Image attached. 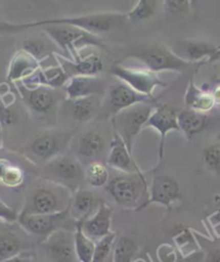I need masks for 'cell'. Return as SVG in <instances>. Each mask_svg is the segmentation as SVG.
I'll return each instance as SVG.
<instances>
[{"instance_id":"f1b7e54d","label":"cell","mask_w":220,"mask_h":262,"mask_svg":"<svg viewBox=\"0 0 220 262\" xmlns=\"http://www.w3.org/2000/svg\"><path fill=\"white\" fill-rule=\"evenodd\" d=\"M52 46H55V43L48 36L46 38L35 37L26 39L23 42L22 50L36 58L38 62H41L45 58L49 57L50 54L55 53Z\"/></svg>"},{"instance_id":"f546056e","label":"cell","mask_w":220,"mask_h":262,"mask_svg":"<svg viewBox=\"0 0 220 262\" xmlns=\"http://www.w3.org/2000/svg\"><path fill=\"white\" fill-rule=\"evenodd\" d=\"M75 250L79 262H92L95 250V242L89 238L82 232L79 224L76 225L75 230Z\"/></svg>"},{"instance_id":"60d3db41","label":"cell","mask_w":220,"mask_h":262,"mask_svg":"<svg viewBox=\"0 0 220 262\" xmlns=\"http://www.w3.org/2000/svg\"><path fill=\"white\" fill-rule=\"evenodd\" d=\"M17 217L18 214L16 211L12 207L7 205L3 200L0 199V220L6 221V223L9 224H13L15 221H17Z\"/></svg>"},{"instance_id":"30bf717a","label":"cell","mask_w":220,"mask_h":262,"mask_svg":"<svg viewBox=\"0 0 220 262\" xmlns=\"http://www.w3.org/2000/svg\"><path fill=\"white\" fill-rule=\"evenodd\" d=\"M73 220L74 218L71 216V207L56 214L37 215L21 213L17 217V223L25 232L36 236H45L46 238L57 230H71L67 228V226L72 224Z\"/></svg>"},{"instance_id":"8d00e7d4","label":"cell","mask_w":220,"mask_h":262,"mask_svg":"<svg viewBox=\"0 0 220 262\" xmlns=\"http://www.w3.org/2000/svg\"><path fill=\"white\" fill-rule=\"evenodd\" d=\"M0 181L6 186V187H10V188H16L22 186V184L24 183V173L23 170L9 163L5 169L4 175L0 179Z\"/></svg>"},{"instance_id":"ee69618b","label":"cell","mask_w":220,"mask_h":262,"mask_svg":"<svg viewBox=\"0 0 220 262\" xmlns=\"http://www.w3.org/2000/svg\"><path fill=\"white\" fill-rule=\"evenodd\" d=\"M3 262H33V255L29 254L28 251H22L21 254H18Z\"/></svg>"},{"instance_id":"7bdbcfd3","label":"cell","mask_w":220,"mask_h":262,"mask_svg":"<svg viewBox=\"0 0 220 262\" xmlns=\"http://www.w3.org/2000/svg\"><path fill=\"white\" fill-rule=\"evenodd\" d=\"M204 259V255L202 253H197L193 254V255H190L188 257H184L181 254H177L176 258L172 261V262H199L200 260H203Z\"/></svg>"},{"instance_id":"b9f144b4","label":"cell","mask_w":220,"mask_h":262,"mask_svg":"<svg viewBox=\"0 0 220 262\" xmlns=\"http://www.w3.org/2000/svg\"><path fill=\"white\" fill-rule=\"evenodd\" d=\"M215 204H216V210L208 217L209 221L217 233L218 236H220V196L215 198Z\"/></svg>"},{"instance_id":"ba28073f","label":"cell","mask_w":220,"mask_h":262,"mask_svg":"<svg viewBox=\"0 0 220 262\" xmlns=\"http://www.w3.org/2000/svg\"><path fill=\"white\" fill-rule=\"evenodd\" d=\"M73 134L63 129L46 130L38 134L26 147L27 152L34 159L48 163L68 149Z\"/></svg>"},{"instance_id":"52a82bcc","label":"cell","mask_w":220,"mask_h":262,"mask_svg":"<svg viewBox=\"0 0 220 262\" xmlns=\"http://www.w3.org/2000/svg\"><path fill=\"white\" fill-rule=\"evenodd\" d=\"M41 176L42 179L62 185L75 192L84 179V169L76 158L63 155L46 163Z\"/></svg>"},{"instance_id":"d590c367","label":"cell","mask_w":220,"mask_h":262,"mask_svg":"<svg viewBox=\"0 0 220 262\" xmlns=\"http://www.w3.org/2000/svg\"><path fill=\"white\" fill-rule=\"evenodd\" d=\"M202 160L208 170L216 174L220 173V138L203 149Z\"/></svg>"},{"instance_id":"5bb4252c","label":"cell","mask_w":220,"mask_h":262,"mask_svg":"<svg viewBox=\"0 0 220 262\" xmlns=\"http://www.w3.org/2000/svg\"><path fill=\"white\" fill-rule=\"evenodd\" d=\"M48 258L51 262H75V231L57 230L42 242Z\"/></svg>"},{"instance_id":"e575fe53","label":"cell","mask_w":220,"mask_h":262,"mask_svg":"<svg viewBox=\"0 0 220 262\" xmlns=\"http://www.w3.org/2000/svg\"><path fill=\"white\" fill-rule=\"evenodd\" d=\"M117 234L112 232L107 236L95 242V250L92 262H107L108 258L114 251Z\"/></svg>"},{"instance_id":"8fae6325","label":"cell","mask_w":220,"mask_h":262,"mask_svg":"<svg viewBox=\"0 0 220 262\" xmlns=\"http://www.w3.org/2000/svg\"><path fill=\"white\" fill-rule=\"evenodd\" d=\"M143 103L158 104L156 97L143 95L128 85L119 82L109 89L105 99H103L102 109L98 117L112 119L121 110Z\"/></svg>"},{"instance_id":"9a60e30c","label":"cell","mask_w":220,"mask_h":262,"mask_svg":"<svg viewBox=\"0 0 220 262\" xmlns=\"http://www.w3.org/2000/svg\"><path fill=\"white\" fill-rule=\"evenodd\" d=\"M172 51L190 64L213 62L220 57V46L217 47L201 40H183Z\"/></svg>"},{"instance_id":"6da1fadb","label":"cell","mask_w":220,"mask_h":262,"mask_svg":"<svg viewBox=\"0 0 220 262\" xmlns=\"http://www.w3.org/2000/svg\"><path fill=\"white\" fill-rule=\"evenodd\" d=\"M73 191L68 188L42 179L28 194L22 213L24 214H56L71 207Z\"/></svg>"},{"instance_id":"8992f818","label":"cell","mask_w":220,"mask_h":262,"mask_svg":"<svg viewBox=\"0 0 220 262\" xmlns=\"http://www.w3.org/2000/svg\"><path fill=\"white\" fill-rule=\"evenodd\" d=\"M124 58H136L146 66L147 69L159 74L165 70L172 72H183L188 68L190 64L186 60L178 57L171 48H167L163 45H153L145 49L137 50L124 56Z\"/></svg>"},{"instance_id":"74e56055","label":"cell","mask_w":220,"mask_h":262,"mask_svg":"<svg viewBox=\"0 0 220 262\" xmlns=\"http://www.w3.org/2000/svg\"><path fill=\"white\" fill-rule=\"evenodd\" d=\"M29 28H35V22L28 23H11L0 19V35L6 34H19Z\"/></svg>"},{"instance_id":"836d02e7","label":"cell","mask_w":220,"mask_h":262,"mask_svg":"<svg viewBox=\"0 0 220 262\" xmlns=\"http://www.w3.org/2000/svg\"><path fill=\"white\" fill-rule=\"evenodd\" d=\"M158 8V3L156 0H139L136 5L125 13L126 21L139 22L143 19L151 17L156 14Z\"/></svg>"},{"instance_id":"ffe728a7","label":"cell","mask_w":220,"mask_h":262,"mask_svg":"<svg viewBox=\"0 0 220 262\" xmlns=\"http://www.w3.org/2000/svg\"><path fill=\"white\" fill-rule=\"evenodd\" d=\"M106 162L107 165L119 170L121 174L143 173V170L135 162L134 156L129 154L122 138L116 133H113V137L110 139L109 152Z\"/></svg>"},{"instance_id":"c3c4849f","label":"cell","mask_w":220,"mask_h":262,"mask_svg":"<svg viewBox=\"0 0 220 262\" xmlns=\"http://www.w3.org/2000/svg\"><path fill=\"white\" fill-rule=\"evenodd\" d=\"M3 146V125L0 123V148Z\"/></svg>"},{"instance_id":"f6af8a7d","label":"cell","mask_w":220,"mask_h":262,"mask_svg":"<svg viewBox=\"0 0 220 262\" xmlns=\"http://www.w3.org/2000/svg\"><path fill=\"white\" fill-rule=\"evenodd\" d=\"M205 262H220V247L209 251L205 256Z\"/></svg>"},{"instance_id":"484cf974","label":"cell","mask_w":220,"mask_h":262,"mask_svg":"<svg viewBox=\"0 0 220 262\" xmlns=\"http://www.w3.org/2000/svg\"><path fill=\"white\" fill-rule=\"evenodd\" d=\"M9 223L0 220V262L12 258L23 250V238L14 229L8 226Z\"/></svg>"},{"instance_id":"f35d334b","label":"cell","mask_w":220,"mask_h":262,"mask_svg":"<svg viewBox=\"0 0 220 262\" xmlns=\"http://www.w3.org/2000/svg\"><path fill=\"white\" fill-rule=\"evenodd\" d=\"M190 2H183V0H167L164 2V10L167 13L178 14L188 13L190 11Z\"/></svg>"},{"instance_id":"2e32d148","label":"cell","mask_w":220,"mask_h":262,"mask_svg":"<svg viewBox=\"0 0 220 262\" xmlns=\"http://www.w3.org/2000/svg\"><path fill=\"white\" fill-rule=\"evenodd\" d=\"M182 200L179 185L173 177L168 175H156L149 187V204H159L168 209Z\"/></svg>"},{"instance_id":"603a6c76","label":"cell","mask_w":220,"mask_h":262,"mask_svg":"<svg viewBox=\"0 0 220 262\" xmlns=\"http://www.w3.org/2000/svg\"><path fill=\"white\" fill-rule=\"evenodd\" d=\"M40 68V62L21 49L13 55L10 62L7 79L10 82H21L34 75Z\"/></svg>"},{"instance_id":"bcb514c9","label":"cell","mask_w":220,"mask_h":262,"mask_svg":"<svg viewBox=\"0 0 220 262\" xmlns=\"http://www.w3.org/2000/svg\"><path fill=\"white\" fill-rule=\"evenodd\" d=\"M214 100H215V105L219 104L220 105V85L216 86V89L214 90V92L212 93Z\"/></svg>"},{"instance_id":"1f68e13d","label":"cell","mask_w":220,"mask_h":262,"mask_svg":"<svg viewBox=\"0 0 220 262\" xmlns=\"http://www.w3.org/2000/svg\"><path fill=\"white\" fill-rule=\"evenodd\" d=\"M84 179L86 183L94 188L105 187L110 179L108 168L103 164L101 161L99 162H93L86 165L84 170Z\"/></svg>"},{"instance_id":"9c48e42d","label":"cell","mask_w":220,"mask_h":262,"mask_svg":"<svg viewBox=\"0 0 220 262\" xmlns=\"http://www.w3.org/2000/svg\"><path fill=\"white\" fill-rule=\"evenodd\" d=\"M110 73L136 92L150 97H155L153 91L157 86L166 88L169 85L159 74L147 68H133L115 64L110 69Z\"/></svg>"},{"instance_id":"3957f363","label":"cell","mask_w":220,"mask_h":262,"mask_svg":"<svg viewBox=\"0 0 220 262\" xmlns=\"http://www.w3.org/2000/svg\"><path fill=\"white\" fill-rule=\"evenodd\" d=\"M42 27L46 35L57 48H61L65 54L71 56L72 60L80 57L79 52L86 47L106 50V45L101 37L90 34L78 27L64 24H49Z\"/></svg>"},{"instance_id":"4316f807","label":"cell","mask_w":220,"mask_h":262,"mask_svg":"<svg viewBox=\"0 0 220 262\" xmlns=\"http://www.w3.org/2000/svg\"><path fill=\"white\" fill-rule=\"evenodd\" d=\"M185 105L186 108L205 114L214 108L215 100L212 93L197 88L193 80H190L185 94Z\"/></svg>"},{"instance_id":"83f0119b","label":"cell","mask_w":220,"mask_h":262,"mask_svg":"<svg viewBox=\"0 0 220 262\" xmlns=\"http://www.w3.org/2000/svg\"><path fill=\"white\" fill-rule=\"evenodd\" d=\"M95 207V195L84 189H78L73 194L71 204V216L76 223H82L92 215Z\"/></svg>"},{"instance_id":"5b68a950","label":"cell","mask_w":220,"mask_h":262,"mask_svg":"<svg viewBox=\"0 0 220 262\" xmlns=\"http://www.w3.org/2000/svg\"><path fill=\"white\" fill-rule=\"evenodd\" d=\"M126 19L125 13L120 12H103V13H92L78 16L59 17L43 19V21L35 22V27L45 26L49 24H64L78 27L85 32L99 36L110 32L117 25L121 24Z\"/></svg>"},{"instance_id":"d6986e66","label":"cell","mask_w":220,"mask_h":262,"mask_svg":"<svg viewBox=\"0 0 220 262\" xmlns=\"http://www.w3.org/2000/svg\"><path fill=\"white\" fill-rule=\"evenodd\" d=\"M114 208L104 202L97 205L95 213L82 223H77L81 227L82 232L94 242H97L112 233V219Z\"/></svg>"},{"instance_id":"4fadbf2b","label":"cell","mask_w":220,"mask_h":262,"mask_svg":"<svg viewBox=\"0 0 220 262\" xmlns=\"http://www.w3.org/2000/svg\"><path fill=\"white\" fill-rule=\"evenodd\" d=\"M177 116L178 112L173 107L164 104H157L151 116L149 117L145 125L146 128L156 129L160 136L158 165L162 162L164 158V148L167 134L171 132V130H179V132H181V128H179L178 125Z\"/></svg>"},{"instance_id":"ab89813d","label":"cell","mask_w":220,"mask_h":262,"mask_svg":"<svg viewBox=\"0 0 220 262\" xmlns=\"http://www.w3.org/2000/svg\"><path fill=\"white\" fill-rule=\"evenodd\" d=\"M17 116L11 108H9L4 102L0 100V123L3 126L12 125L16 122Z\"/></svg>"},{"instance_id":"277c9868","label":"cell","mask_w":220,"mask_h":262,"mask_svg":"<svg viewBox=\"0 0 220 262\" xmlns=\"http://www.w3.org/2000/svg\"><path fill=\"white\" fill-rule=\"evenodd\" d=\"M157 104H137L118 113L110 119L113 133L118 134L126 145L129 154L133 155L135 138L145 127L149 117L151 116Z\"/></svg>"},{"instance_id":"7dc6e473","label":"cell","mask_w":220,"mask_h":262,"mask_svg":"<svg viewBox=\"0 0 220 262\" xmlns=\"http://www.w3.org/2000/svg\"><path fill=\"white\" fill-rule=\"evenodd\" d=\"M8 164H9L8 161L0 159V179H2V177H3V175H4V172H5V169H6V167H7Z\"/></svg>"},{"instance_id":"44dd1931","label":"cell","mask_w":220,"mask_h":262,"mask_svg":"<svg viewBox=\"0 0 220 262\" xmlns=\"http://www.w3.org/2000/svg\"><path fill=\"white\" fill-rule=\"evenodd\" d=\"M65 98L74 100L90 96H102L106 94V83L98 77H73L65 85Z\"/></svg>"},{"instance_id":"7402d4cb","label":"cell","mask_w":220,"mask_h":262,"mask_svg":"<svg viewBox=\"0 0 220 262\" xmlns=\"http://www.w3.org/2000/svg\"><path fill=\"white\" fill-rule=\"evenodd\" d=\"M69 77L64 72V69L57 65L50 66L47 68H40L37 72L24 79L22 84L28 89H34L37 86H47L51 89H59L67 84Z\"/></svg>"},{"instance_id":"7a4b0ae2","label":"cell","mask_w":220,"mask_h":262,"mask_svg":"<svg viewBox=\"0 0 220 262\" xmlns=\"http://www.w3.org/2000/svg\"><path fill=\"white\" fill-rule=\"evenodd\" d=\"M106 191L125 209L141 210L148 206L149 187L144 173L120 174L110 178Z\"/></svg>"},{"instance_id":"d6a6232c","label":"cell","mask_w":220,"mask_h":262,"mask_svg":"<svg viewBox=\"0 0 220 262\" xmlns=\"http://www.w3.org/2000/svg\"><path fill=\"white\" fill-rule=\"evenodd\" d=\"M174 241L179 249L178 253L184 257H188L197 253V244L193 234L188 228L179 227L174 235Z\"/></svg>"},{"instance_id":"4dcf8cb0","label":"cell","mask_w":220,"mask_h":262,"mask_svg":"<svg viewBox=\"0 0 220 262\" xmlns=\"http://www.w3.org/2000/svg\"><path fill=\"white\" fill-rule=\"evenodd\" d=\"M138 251L136 242L128 237L121 236L115 243L114 246V262H132Z\"/></svg>"},{"instance_id":"e0dca14e","label":"cell","mask_w":220,"mask_h":262,"mask_svg":"<svg viewBox=\"0 0 220 262\" xmlns=\"http://www.w3.org/2000/svg\"><path fill=\"white\" fill-rule=\"evenodd\" d=\"M57 64L67 74L69 79L73 77H97L104 70V62L95 53L80 56L75 60L64 55L54 53Z\"/></svg>"},{"instance_id":"ac0fdd59","label":"cell","mask_w":220,"mask_h":262,"mask_svg":"<svg viewBox=\"0 0 220 262\" xmlns=\"http://www.w3.org/2000/svg\"><path fill=\"white\" fill-rule=\"evenodd\" d=\"M107 151L103 134L96 129H90L79 137L76 147V159L82 165L99 162Z\"/></svg>"},{"instance_id":"cb8c5ba5","label":"cell","mask_w":220,"mask_h":262,"mask_svg":"<svg viewBox=\"0 0 220 262\" xmlns=\"http://www.w3.org/2000/svg\"><path fill=\"white\" fill-rule=\"evenodd\" d=\"M69 110L74 121L78 123H87L101 113L103 105L102 96H90L68 100Z\"/></svg>"},{"instance_id":"d4e9b609","label":"cell","mask_w":220,"mask_h":262,"mask_svg":"<svg viewBox=\"0 0 220 262\" xmlns=\"http://www.w3.org/2000/svg\"><path fill=\"white\" fill-rule=\"evenodd\" d=\"M177 120L181 132L188 140L191 139L196 134L202 133L209 124L208 117L205 114L194 112V110L189 108L179 110Z\"/></svg>"},{"instance_id":"7c38bea8","label":"cell","mask_w":220,"mask_h":262,"mask_svg":"<svg viewBox=\"0 0 220 262\" xmlns=\"http://www.w3.org/2000/svg\"><path fill=\"white\" fill-rule=\"evenodd\" d=\"M16 84L18 93L21 94L26 107L39 118L51 114L62 98L61 93L51 88L37 86L28 89L22 82H17Z\"/></svg>"}]
</instances>
